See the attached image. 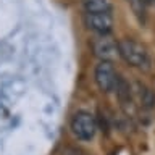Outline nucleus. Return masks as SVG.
<instances>
[{
  "mask_svg": "<svg viewBox=\"0 0 155 155\" xmlns=\"http://www.w3.org/2000/svg\"><path fill=\"white\" fill-rule=\"evenodd\" d=\"M118 53L128 65L139 68V70H149L152 65V58L147 47L134 39H121L118 41Z\"/></svg>",
  "mask_w": 155,
  "mask_h": 155,
  "instance_id": "obj_1",
  "label": "nucleus"
},
{
  "mask_svg": "<svg viewBox=\"0 0 155 155\" xmlns=\"http://www.w3.org/2000/svg\"><path fill=\"white\" fill-rule=\"evenodd\" d=\"M71 131L78 139L91 140L97 133L95 118L91 113H87V111H79L71 120Z\"/></svg>",
  "mask_w": 155,
  "mask_h": 155,
  "instance_id": "obj_2",
  "label": "nucleus"
},
{
  "mask_svg": "<svg viewBox=\"0 0 155 155\" xmlns=\"http://www.w3.org/2000/svg\"><path fill=\"white\" fill-rule=\"evenodd\" d=\"M95 82L99 86V89L105 94L108 92H113L118 86V74H116L115 66L111 65V61H100L99 65L95 66Z\"/></svg>",
  "mask_w": 155,
  "mask_h": 155,
  "instance_id": "obj_3",
  "label": "nucleus"
},
{
  "mask_svg": "<svg viewBox=\"0 0 155 155\" xmlns=\"http://www.w3.org/2000/svg\"><path fill=\"white\" fill-rule=\"evenodd\" d=\"M86 26L97 32L99 36H107L113 29V16L111 12H97V13H86L84 16Z\"/></svg>",
  "mask_w": 155,
  "mask_h": 155,
  "instance_id": "obj_4",
  "label": "nucleus"
},
{
  "mask_svg": "<svg viewBox=\"0 0 155 155\" xmlns=\"http://www.w3.org/2000/svg\"><path fill=\"white\" fill-rule=\"evenodd\" d=\"M94 53L95 57L100 58V61H111L115 60L118 53V42L107 36H99L94 41Z\"/></svg>",
  "mask_w": 155,
  "mask_h": 155,
  "instance_id": "obj_5",
  "label": "nucleus"
},
{
  "mask_svg": "<svg viewBox=\"0 0 155 155\" xmlns=\"http://www.w3.org/2000/svg\"><path fill=\"white\" fill-rule=\"evenodd\" d=\"M137 99L140 102V105L144 107V108H152L155 105V94L153 91H150L149 87H145L144 84H137Z\"/></svg>",
  "mask_w": 155,
  "mask_h": 155,
  "instance_id": "obj_6",
  "label": "nucleus"
},
{
  "mask_svg": "<svg viewBox=\"0 0 155 155\" xmlns=\"http://www.w3.org/2000/svg\"><path fill=\"white\" fill-rule=\"evenodd\" d=\"M86 13H97V12H110L108 0H82Z\"/></svg>",
  "mask_w": 155,
  "mask_h": 155,
  "instance_id": "obj_7",
  "label": "nucleus"
},
{
  "mask_svg": "<svg viewBox=\"0 0 155 155\" xmlns=\"http://www.w3.org/2000/svg\"><path fill=\"white\" fill-rule=\"evenodd\" d=\"M128 3L131 5L133 12L142 19L144 18V12H145V5H147V0H128Z\"/></svg>",
  "mask_w": 155,
  "mask_h": 155,
  "instance_id": "obj_8",
  "label": "nucleus"
},
{
  "mask_svg": "<svg viewBox=\"0 0 155 155\" xmlns=\"http://www.w3.org/2000/svg\"><path fill=\"white\" fill-rule=\"evenodd\" d=\"M149 2H155V0H147V3H149Z\"/></svg>",
  "mask_w": 155,
  "mask_h": 155,
  "instance_id": "obj_9",
  "label": "nucleus"
}]
</instances>
